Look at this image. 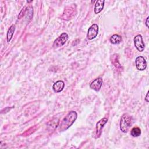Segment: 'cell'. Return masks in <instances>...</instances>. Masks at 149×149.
Wrapping results in <instances>:
<instances>
[{
  "label": "cell",
  "instance_id": "obj_13",
  "mask_svg": "<svg viewBox=\"0 0 149 149\" xmlns=\"http://www.w3.org/2000/svg\"><path fill=\"white\" fill-rule=\"evenodd\" d=\"M109 41L112 44H118L121 42L122 37L120 36H119L118 34H113L111 37Z\"/></svg>",
  "mask_w": 149,
  "mask_h": 149
},
{
  "label": "cell",
  "instance_id": "obj_9",
  "mask_svg": "<svg viewBox=\"0 0 149 149\" xmlns=\"http://www.w3.org/2000/svg\"><path fill=\"white\" fill-rule=\"evenodd\" d=\"M74 9L72 7H68L64 10V13H63L62 18L65 20H69L72 18V17L74 15Z\"/></svg>",
  "mask_w": 149,
  "mask_h": 149
},
{
  "label": "cell",
  "instance_id": "obj_18",
  "mask_svg": "<svg viewBox=\"0 0 149 149\" xmlns=\"http://www.w3.org/2000/svg\"><path fill=\"white\" fill-rule=\"evenodd\" d=\"M145 100H146L147 102L149 101V100H148V91L147 93L146 97V98H145Z\"/></svg>",
  "mask_w": 149,
  "mask_h": 149
},
{
  "label": "cell",
  "instance_id": "obj_5",
  "mask_svg": "<svg viewBox=\"0 0 149 149\" xmlns=\"http://www.w3.org/2000/svg\"><path fill=\"white\" fill-rule=\"evenodd\" d=\"M98 33V26L97 24H92L88 30L87 38L88 40H92L97 37Z\"/></svg>",
  "mask_w": 149,
  "mask_h": 149
},
{
  "label": "cell",
  "instance_id": "obj_15",
  "mask_svg": "<svg viewBox=\"0 0 149 149\" xmlns=\"http://www.w3.org/2000/svg\"><path fill=\"white\" fill-rule=\"evenodd\" d=\"M141 130L139 127H134L133 129H132L131 132H130V134L133 137H138L141 134Z\"/></svg>",
  "mask_w": 149,
  "mask_h": 149
},
{
  "label": "cell",
  "instance_id": "obj_11",
  "mask_svg": "<svg viewBox=\"0 0 149 149\" xmlns=\"http://www.w3.org/2000/svg\"><path fill=\"white\" fill-rule=\"evenodd\" d=\"M105 1L104 0H98L96 1L94 6V12L97 14L99 13L104 8Z\"/></svg>",
  "mask_w": 149,
  "mask_h": 149
},
{
  "label": "cell",
  "instance_id": "obj_10",
  "mask_svg": "<svg viewBox=\"0 0 149 149\" xmlns=\"http://www.w3.org/2000/svg\"><path fill=\"white\" fill-rule=\"evenodd\" d=\"M65 86V83L62 80H58L55 82L52 86L53 90L56 93H59L63 89Z\"/></svg>",
  "mask_w": 149,
  "mask_h": 149
},
{
  "label": "cell",
  "instance_id": "obj_3",
  "mask_svg": "<svg viewBox=\"0 0 149 149\" xmlns=\"http://www.w3.org/2000/svg\"><path fill=\"white\" fill-rule=\"evenodd\" d=\"M68 35L66 33H62L54 42L53 47L58 48L63 45L68 40Z\"/></svg>",
  "mask_w": 149,
  "mask_h": 149
},
{
  "label": "cell",
  "instance_id": "obj_2",
  "mask_svg": "<svg viewBox=\"0 0 149 149\" xmlns=\"http://www.w3.org/2000/svg\"><path fill=\"white\" fill-rule=\"evenodd\" d=\"M133 119L131 116L127 113H124L120 119V128L123 133H127L132 124Z\"/></svg>",
  "mask_w": 149,
  "mask_h": 149
},
{
  "label": "cell",
  "instance_id": "obj_6",
  "mask_svg": "<svg viewBox=\"0 0 149 149\" xmlns=\"http://www.w3.org/2000/svg\"><path fill=\"white\" fill-rule=\"evenodd\" d=\"M136 66L139 70H144L147 67V62L146 59L141 56L136 58L135 61Z\"/></svg>",
  "mask_w": 149,
  "mask_h": 149
},
{
  "label": "cell",
  "instance_id": "obj_8",
  "mask_svg": "<svg viewBox=\"0 0 149 149\" xmlns=\"http://www.w3.org/2000/svg\"><path fill=\"white\" fill-rule=\"evenodd\" d=\"M102 84V79L101 77H98L93 80L90 84V87L95 91H99L101 88Z\"/></svg>",
  "mask_w": 149,
  "mask_h": 149
},
{
  "label": "cell",
  "instance_id": "obj_17",
  "mask_svg": "<svg viewBox=\"0 0 149 149\" xmlns=\"http://www.w3.org/2000/svg\"><path fill=\"white\" fill-rule=\"evenodd\" d=\"M148 19H149V17H147L146 20V25L147 27H148Z\"/></svg>",
  "mask_w": 149,
  "mask_h": 149
},
{
  "label": "cell",
  "instance_id": "obj_14",
  "mask_svg": "<svg viewBox=\"0 0 149 149\" xmlns=\"http://www.w3.org/2000/svg\"><path fill=\"white\" fill-rule=\"evenodd\" d=\"M15 31V26L14 24H13L9 27V29H8V32H7V41H8V42H10V41L11 40Z\"/></svg>",
  "mask_w": 149,
  "mask_h": 149
},
{
  "label": "cell",
  "instance_id": "obj_12",
  "mask_svg": "<svg viewBox=\"0 0 149 149\" xmlns=\"http://www.w3.org/2000/svg\"><path fill=\"white\" fill-rule=\"evenodd\" d=\"M111 62L113 64V65L118 68V69H119V68H121L122 66L119 63V55L118 54H113L111 57Z\"/></svg>",
  "mask_w": 149,
  "mask_h": 149
},
{
  "label": "cell",
  "instance_id": "obj_1",
  "mask_svg": "<svg viewBox=\"0 0 149 149\" xmlns=\"http://www.w3.org/2000/svg\"><path fill=\"white\" fill-rule=\"evenodd\" d=\"M77 116V114L75 111H72L69 112L61 122L59 130L61 131H63L70 127L76 120Z\"/></svg>",
  "mask_w": 149,
  "mask_h": 149
},
{
  "label": "cell",
  "instance_id": "obj_4",
  "mask_svg": "<svg viewBox=\"0 0 149 149\" xmlns=\"http://www.w3.org/2000/svg\"><path fill=\"white\" fill-rule=\"evenodd\" d=\"M134 42L136 48L139 51L141 52L144 49L145 45L143 42L142 36L140 34H138L135 36L134 38Z\"/></svg>",
  "mask_w": 149,
  "mask_h": 149
},
{
  "label": "cell",
  "instance_id": "obj_7",
  "mask_svg": "<svg viewBox=\"0 0 149 149\" xmlns=\"http://www.w3.org/2000/svg\"><path fill=\"white\" fill-rule=\"evenodd\" d=\"M108 121V119L107 118H103L102 119H100L96 124V135L97 137H100L101 132L102 129L104 127V126L106 124V123Z\"/></svg>",
  "mask_w": 149,
  "mask_h": 149
},
{
  "label": "cell",
  "instance_id": "obj_16",
  "mask_svg": "<svg viewBox=\"0 0 149 149\" xmlns=\"http://www.w3.org/2000/svg\"><path fill=\"white\" fill-rule=\"evenodd\" d=\"M12 107H11V108H8V107H7V108H4V109H2V111H6V112H8L9 111H10V109H12Z\"/></svg>",
  "mask_w": 149,
  "mask_h": 149
}]
</instances>
